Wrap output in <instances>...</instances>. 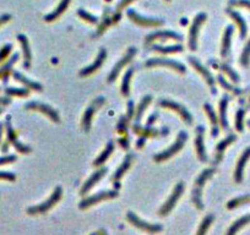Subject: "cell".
Instances as JSON below:
<instances>
[{
	"instance_id": "bcb514c9",
	"label": "cell",
	"mask_w": 250,
	"mask_h": 235,
	"mask_svg": "<svg viewBox=\"0 0 250 235\" xmlns=\"http://www.w3.org/2000/svg\"><path fill=\"white\" fill-rule=\"evenodd\" d=\"M244 109H238L237 114H235V128L239 132L243 131V121H244Z\"/></svg>"
},
{
	"instance_id": "8992f818",
	"label": "cell",
	"mask_w": 250,
	"mask_h": 235,
	"mask_svg": "<svg viewBox=\"0 0 250 235\" xmlns=\"http://www.w3.org/2000/svg\"><path fill=\"white\" fill-rule=\"evenodd\" d=\"M206 15L205 13H200L198 15L195 16L194 21H192L191 27H190V31H189V42H188V45H189V49L191 52H195L196 48H198V36H199V29H200L201 25L205 22Z\"/></svg>"
},
{
	"instance_id": "f5cc1de1",
	"label": "cell",
	"mask_w": 250,
	"mask_h": 235,
	"mask_svg": "<svg viewBox=\"0 0 250 235\" xmlns=\"http://www.w3.org/2000/svg\"><path fill=\"white\" fill-rule=\"evenodd\" d=\"M132 1H134V0H120V3H119L118 6H117V13H120L121 9L125 8L128 4L132 3Z\"/></svg>"
},
{
	"instance_id": "680465c9",
	"label": "cell",
	"mask_w": 250,
	"mask_h": 235,
	"mask_svg": "<svg viewBox=\"0 0 250 235\" xmlns=\"http://www.w3.org/2000/svg\"><path fill=\"white\" fill-rule=\"evenodd\" d=\"M4 124L0 123V142H1V137H3V131H4Z\"/></svg>"
},
{
	"instance_id": "ba28073f",
	"label": "cell",
	"mask_w": 250,
	"mask_h": 235,
	"mask_svg": "<svg viewBox=\"0 0 250 235\" xmlns=\"http://www.w3.org/2000/svg\"><path fill=\"white\" fill-rule=\"evenodd\" d=\"M118 196V191L117 190H109V191H102V192H98L96 195L92 196H86L84 200L79 204V207L81 209H86L88 207L93 206L95 204H98L101 201H104V200H111L114 199Z\"/></svg>"
},
{
	"instance_id": "e575fe53",
	"label": "cell",
	"mask_w": 250,
	"mask_h": 235,
	"mask_svg": "<svg viewBox=\"0 0 250 235\" xmlns=\"http://www.w3.org/2000/svg\"><path fill=\"white\" fill-rule=\"evenodd\" d=\"M208 63H210L211 65L216 66V68L220 69V70L224 71V73L229 76V78H231L232 81L235 82V84H238V82H239V75H238V73L231 68V66L226 65V64H219L217 61H212V60H210Z\"/></svg>"
},
{
	"instance_id": "ac0fdd59",
	"label": "cell",
	"mask_w": 250,
	"mask_h": 235,
	"mask_svg": "<svg viewBox=\"0 0 250 235\" xmlns=\"http://www.w3.org/2000/svg\"><path fill=\"white\" fill-rule=\"evenodd\" d=\"M204 133H205V128L201 125L196 126V139H195V147H196V153H198L199 160L201 162L206 163L208 161L207 153H206L205 141H204Z\"/></svg>"
},
{
	"instance_id": "f1b7e54d",
	"label": "cell",
	"mask_w": 250,
	"mask_h": 235,
	"mask_svg": "<svg viewBox=\"0 0 250 235\" xmlns=\"http://www.w3.org/2000/svg\"><path fill=\"white\" fill-rule=\"evenodd\" d=\"M17 39L19 42L21 43L22 47V52H24V68L25 69H29L31 66V59H32V54H31V49H29V39L25 34H19L17 36Z\"/></svg>"
},
{
	"instance_id": "9f6ffc18",
	"label": "cell",
	"mask_w": 250,
	"mask_h": 235,
	"mask_svg": "<svg viewBox=\"0 0 250 235\" xmlns=\"http://www.w3.org/2000/svg\"><path fill=\"white\" fill-rule=\"evenodd\" d=\"M11 103V100L9 97H0V105H8Z\"/></svg>"
},
{
	"instance_id": "7402d4cb",
	"label": "cell",
	"mask_w": 250,
	"mask_h": 235,
	"mask_svg": "<svg viewBox=\"0 0 250 235\" xmlns=\"http://www.w3.org/2000/svg\"><path fill=\"white\" fill-rule=\"evenodd\" d=\"M132 162V154H127L125 158H124L123 163L120 164V167L116 170V173H114L113 176H112V181H113L114 189H116L117 191H118V189L120 188V179L123 178V175L125 174L127 170L130 168Z\"/></svg>"
},
{
	"instance_id": "6da1fadb",
	"label": "cell",
	"mask_w": 250,
	"mask_h": 235,
	"mask_svg": "<svg viewBox=\"0 0 250 235\" xmlns=\"http://www.w3.org/2000/svg\"><path fill=\"white\" fill-rule=\"evenodd\" d=\"M216 173L215 168H207L204 169L203 172L199 174V176L195 179L194 186L191 190V202L194 206L198 209H204V202H203V188L205 185L206 181L213 176V174Z\"/></svg>"
},
{
	"instance_id": "1f68e13d",
	"label": "cell",
	"mask_w": 250,
	"mask_h": 235,
	"mask_svg": "<svg viewBox=\"0 0 250 235\" xmlns=\"http://www.w3.org/2000/svg\"><path fill=\"white\" fill-rule=\"evenodd\" d=\"M151 102H152V97L145 96L141 100V102L139 103L137 108L135 109V124H136V125H140L142 119V114L145 113V110L147 109V107L150 105Z\"/></svg>"
},
{
	"instance_id": "8fae6325",
	"label": "cell",
	"mask_w": 250,
	"mask_h": 235,
	"mask_svg": "<svg viewBox=\"0 0 250 235\" xmlns=\"http://www.w3.org/2000/svg\"><path fill=\"white\" fill-rule=\"evenodd\" d=\"M104 102H105L104 97H102V96L97 97V98H96V100L93 101L92 103H91L90 107L85 110L84 117H82V123H81L84 131H86V132H88V131H90L93 114H95V113L97 112V110L100 109V108L102 107L103 104H104Z\"/></svg>"
},
{
	"instance_id": "c3c4849f",
	"label": "cell",
	"mask_w": 250,
	"mask_h": 235,
	"mask_svg": "<svg viewBox=\"0 0 250 235\" xmlns=\"http://www.w3.org/2000/svg\"><path fill=\"white\" fill-rule=\"evenodd\" d=\"M229 5L243 6V8H248L250 10V0H229Z\"/></svg>"
},
{
	"instance_id": "8d00e7d4",
	"label": "cell",
	"mask_w": 250,
	"mask_h": 235,
	"mask_svg": "<svg viewBox=\"0 0 250 235\" xmlns=\"http://www.w3.org/2000/svg\"><path fill=\"white\" fill-rule=\"evenodd\" d=\"M183 49H184V47L180 44L169 45V47H162V45L153 44L152 47H151L150 50H155V52L162 53V54H173V53L183 52Z\"/></svg>"
},
{
	"instance_id": "7bdbcfd3",
	"label": "cell",
	"mask_w": 250,
	"mask_h": 235,
	"mask_svg": "<svg viewBox=\"0 0 250 235\" xmlns=\"http://www.w3.org/2000/svg\"><path fill=\"white\" fill-rule=\"evenodd\" d=\"M77 15H79L82 20H85V21H87V22H90V24H95V25L98 24L97 16H93L92 14L87 13V11L84 10V9H79V10H77Z\"/></svg>"
},
{
	"instance_id": "74e56055",
	"label": "cell",
	"mask_w": 250,
	"mask_h": 235,
	"mask_svg": "<svg viewBox=\"0 0 250 235\" xmlns=\"http://www.w3.org/2000/svg\"><path fill=\"white\" fill-rule=\"evenodd\" d=\"M132 73H134V68H130L123 77V82H121V94H123L124 97H129L130 94V81H132Z\"/></svg>"
},
{
	"instance_id": "ffe728a7",
	"label": "cell",
	"mask_w": 250,
	"mask_h": 235,
	"mask_svg": "<svg viewBox=\"0 0 250 235\" xmlns=\"http://www.w3.org/2000/svg\"><path fill=\"white\" fill-rule=\"evenodd\" d=\"M107 173H108V168H105V167H101L100 169L96 170V172L91 175L90 178L87 179L86 183L84 184V186H82L81 190H80V193H81L82 196L87 195V193L91 191V189H92L93 186H95L96 184H97L98 181H100L105 174H107Z\"/></svg>"
},
{
	"instance_id": "f546056e",
	"label": "cell",
	"mask_w": 250,
	"mask_h": 235,
	"mask_svg": "<svg viewBox=\"0 0 250 235\" xmlns=\"http://www.w3.org/2000/svg\"><path fill=\"white\" fill-rule=\"evenodd\" d=\"M17 59H19V54H17V53H15V54H14L13 57L9 59L8 63H5L3 66H1V68H0V78L3 80L4 84H8L9 76H10L11 71H13L14 64L17 61Z\"/></svg>"
},
{
	"instance_id": "5bb4252c",
	"label": "cell",
	"mask_w": 250,
	"mask_h": 235,
	"mask_svg": "<svg viewBox=\"0 0 250 235\" xmlns=\"http://www.w3.org/2000/svg\"><path fill=\"white\" fill-rule=\"evenodd\" d=\"M132 130L136 135L140 136V139L146 140L148 137H160V136H167L169 133V129L167 126L161 129H153L150 128V126H146V128H141L140 125H136L134 124L132 126Z\"/></svg>"
},
{
	"instance_id": "f6af8a7d",
	"label": "cell",
	"mask_w": 250,
	"mask_h": 235,
	"mask_svg": "<svg viewBox=\"0 0 250 235\" xmlns=\"http://www.w3.org/2000/svg\"><path fill=\"white\" fill-rule=\"evenodd\" d=\"M112 24H113V21H112V18H109L108 16H105V15H104V18H103L102 24H101L100 27H98V31L96 32V33L93 34V36H95V37L101 36V34H102L103 32L105 31V29H108V27L111 26Z\"/></svg>"
},
{
	"instance_id": "484cf974",
	"label": "cell",
	"mask_w": 250,
	"mask_h": 235,
	"mask_svg": "<svg viewBox=\"0 0 250 235\" xmlns=\"http://www.w3.org/2000/svg\"><path fill=\"white\" fill-rule=\"evenodd\" d=\"M226 13L228 14V15L231 16V17L233 18V20H235V24L238 25V29H239L240 38L244 39L245 37H247V33H248V26H247V22H245L244 18H243V16L240 15L239 13H237V11L232 10L231 8L227 9Z\"/></svg>"
},
{
	"instance_id": "11a10c76",
	"label": "cell",
	"mask_w": 250,
	"mask_h": 235,
	"mask_svg": "<svg viewBox=\"0 0 250 235\" xmlns=\"http://www.w3.org/2000/svg\"><path fill=\"white\" fill-rule=\"evenodd\" d=\"M11 18V16L9 15V14H4V15L0 16V25L5 24V22H8L9 20Z\"/></svg>"
},
{
	"instance_id": "83f0119b",
	"label": "cell",
	"mask_w": 250,
	"mask_h": 235,
	"mask_svg": "<svg viewBox=\"0 0 250 235\" xmlns=\"http://www.w3.org/2000/svg\"><path fill=\"white\" fill-rule=\"evenodd\" d=\"M13 75H14V78H15L16 81L21 82V84L24 85V86L26 87L27 89H33V91H37V92H42L43 91L42 85L38 84V82H36V81H32V80H29V78L25 77V76L22 75L21 73L14 71Z\"/></svg>"
},
{
	"instance_id": "603a6c76",
	"label": "cell",
	"mask_w": 250,
	"mask_h": 235,
	"mask_svg": "<svg viewBox=\"0 0 250 235\" xmlns=\"http://www.w3.org/2000/svg\"><path fill=\"white\" fill-rule=\"evenodd\" d=\"M235 140H237V136L233 135V133H231V135H228L227 137H224V139L222 140L219 145H217L216 156H215V160H213V165H217L221 163V161L223 160V154H224V151H226V148L229 146V145L233 144Z\"/></svg>"
},
{
	"instance_id": "be15d7a7",
	"label": "cell",
	"mask_w": 250,
	"mask_h": 235,
	"mask_svg": "<svg viewBox=\"0 0 250 235\" xmlns=\"http://www.w3.org/2000/svg\"><path fill=\"white\" fill-rule=\"evenodd\" d=\"M248 126H249V128H250V120H248Z\"/></svg>"
},
{
	"instance_id": "d6986e66",
	"label": "cell",
	"mask_w": 250,
	"mask_h": 235,
	"mask_svg": "<svg viewBox=\"0 0 250 235\" xmlns=\"http://www.w3.org/2000/svg\"><path fill=\"white\" fill-rule=\"evenodd\" d=\"M167 41V39H176V41H183V37L179 33L173 31H157L152 32V33L147 34V37L145 38V44L148 45L150 43H152L153 41Z\"/></svg>"
},
{
	"instance_id": "d6a6232c",
	"label": "cell",
	"mask_w": 250,
	"mask_h": 235,
	"mask_svg": "<svg viewBox=\"0 0 250 235\" xmlns=\"http://www.w3.org/2000/svg\"><path fill=\"white\" fill-rule=\"evenodd\" d=\"M113 151H114V142L109 141L108 144H107V146H105V148L103 149L102 153H101L95 161H93V165H95V167H102V165L105 163V161L109 158V156L113 153Z\"/></svg>"
},
{
	"instance_id": "7a4b0ae2",
	"label": "cell",
	"mask_w": 250,
	"mask_h": 235,
	"mask_svg": "<svg viewBox=\"0 0 250 235\" xmlns=\"http://www.w3.org/2000/svg\"><path fill=\"white\" fill-rule=\"evenodd\" d=\"M61 196H63V189H61L60 186H57L47 201L42 202V204L37 205V206L29 207V208H27V213L31 214V216L47 213V212L49 211L53 206H56V205L60 201Z\"/></svg>"
},
{
	"instance_id": "e0dca14e",
	"label": "cell",
	"mask_w": 250,
	"mask_h": 235,
	"mask_svg": "<svg viewBox=\"0 0 250 235\" xmlns=\"http://www.w3.org/2000/svg\"><path fill=\"white\" fill-rule=\"evenodd\" d=\"M135 115V105L132 101L128 102V110L127 114L121 115L120 119L118 121V125H117V131L119 133H121L123 136H128V128H129V123L132 119V117Z\"/></svg>"
},
{
	"instance_id": "7dc6e473",
	"label": "cell",
	"mask_w": 250,
	"mask_h": 235,
	"mask_svg": "<svg viewBox=\"0 0 250 235\" xmlns=\"http://www.w3.org/2000/svg\"><path fill=\"white\" fill-rule=\"evenodd\" d=\"M11 49H13V45L11 44H5L1 49H0V63L4 61L8 58V55L10 54Z\"/></svg>"
},
{
	"instance_id": "5b68a950",
	"label": "cell",
	"mask_w": 250,
	"mask_h": 235,
	"mask_svg": "<svg viewBox=\"0 0 250 235\" xmlns=\"http://www.w3.org/2000/svg\"><path fill=\"white\" fill-rule=\"evenodd\" d=\"M183 192H184V183L180 181V183H178L176 186H174L173 192H172V195L169 196V199L164 202L163 206L161 207L160 211H158V214L162 216V217H164V216L171 213V211L174 208V206L176 205L178 200L180 199V196L183 195Z\"/></svg>"
},
{
	"instance_id": "e7e4bbea",
	"label": "cell",
	"mask_w": 250,
	"mask_h": 235,
	"mask_svg": "<svg viewBox=\"0 0 250 235\" xmlns=\"http://www.w3.org/2000/svg\"><path fill=\"white\" fill-rule=\"evenodd\" d=\"M91 235H97V233H92V234H91Z\"/></svg>"
},
{
	"instance_id": "836d02e7",
	"label": "cell",
	"mask_w": 250,
	"mask_h": 235,
	"mask_svg": "<svg viewBox=\"0 0 250 235\" xmlns=\"http://www.w3.org/2000/svg\"><path fill=\"white\" fill-rule=\"evenodd\" d=\"M69 4H70V0H61L60 3H59L58 8H57L56 10L53 11V13H50L49 15L44 16L45 21L52 22V21H54V20H57V18H58L59 16H60L61 14L66 10V9H68Z\"/></svg>"
},
{
	"instance_id": "44dd1931",
	"label": "cell",
	"mask_w": 250,
	"mask_h": 235,
	"mask_svg": "<svg viewBox=\"0 0 250 235\" xmlns=\"http://www.w3.org/2000/svg\"><path fill=\"white\" fill-rule=\"evenodd\" d=\"M105 59H107V50H105L104 48H101L100 53H98L97 58H96V60L93 61L91 65L81 69V71H80V76H81V77H85V76L92 75L93 73H96V71H97L98 69L103 65V63H104Z\"/></svg>"
},
{
	"instance_id": "ee69618b",
	"label": "cell",
	"mask_w": 250,
	"mask_h": 235,
	"mask_svg": "<svg viewBox=\"0 0 250 235\" xmlns=\"http://www.w3.org/2000/svg\"><path fill=\"white\" fill-rule=\"evenodd\" d=\"M217 81H219V84L221 85V86L223 87L224 89H227V91L233 92V93H235V94H240V93H242V91H240V89L235 88V87L232 86L231 84H228V82L226 81V78H224L223 76H222V75L217 76Z\"/></svg>"
},
{
	"instance_id": "6125c7cd",
	"label": "cell",
	"mask_w": 250,
	"mask_h": 235,
	"mask_svg": "<svg viewBox=\"0 0 250 235\" xmlns=\"http://www.w3.org/2000/svg\"><path fill=\"white\" fill-rule=\"evenodd\" d=\"M4 112V108L3 107H0V114H1V113Z\"/></svg>"
},
{
	"instance_id": "03108f58",
	"label": "cell",
	"mask_w": 250,
	"mask_h": 235,
	"mask_svg": "<svg viewBox=\"0 0 250 235\" xmlns=\"http://www.w3.org/2000/svg\"><path fill=\"white\" fill-rule=\"evenodd\" d=\"M107 1H112V0H107Z\"/></svg>"
},
{
	"instance_id": "9a60e30c",
	"label": "cell",
	"mask_w": 250,
	"mask_h": 235,
	"mask_svg": "<svg viewBox=\"0 0 250 235\" xmlns=\"http://www.w3.org/2000/svg\"><path fill=\"white\" fill-rule=\"evenodd\" d=\"M27 110H37V112H41L42 114L47 115L50 120H53L54 123H59L60 121V117H59V113L57 112L56 109H53L50 105L44 104V103L40 102H29L25 105Z\"/></svg>"
},
{
	"instance_id": "30bf717a",
	"label": "cell",
	"mask_w": 250,
	"mask_h": 235,
	"mask_svg": "<svg viewBox=\"0 0 250 235\" xmlns=\"http://www.w3.org/2000/svg\"><path fill=\"white\" fill-rule=\"evenodd\" d=\"M136 53H137V49L135 47H130L129 49H128V52L125 53V55H124L120 60H119L118 63L113 66V69H112L111 73H109L108 78H107V82H108V84H112V82L116 81V78L118 77L119 73H120V71L123 70L124 66L132 61V59L135 57V55H136Z\"/></svg>"
},
{
	"instance_id": "4316f807",
	"label": "cell",
	"mask_w": 250,
	"mask_h": 235,
	"mask_svg": "<svg viewBox=\"0 0 250 235\" xmlns=\"http://www.w3.org/2000/svg\"><path fill=\"white\" fill-rule=\"evenodd\" d=\"M232 36H233V26H227L226 31L223 33V38H222L221 55L223 59H227L229 57V53H231Z\"/></svg>"
},
{
	"instance_id": "277c9868",
	"label": "cell",
	"mask_w": 250,
	"mask_h": 235,
	"mask_svg": "<svg viewBox=\"0 0 250 235\" xmlns=\"http://www.w3.org/2000/svg\"><path fill=\"white\" fill-rule=\"evenodd\" d=\"M5 129H6V136H8V142H9V144L13 145L14 147H15L16 151L20 152V153H24V154L29 153V152L32 151L31 147L27 146V145H24L22 142H20L19 137H17V133L15 132L13 125H11V117H10V115H8V117H6Z\"/></svg>"
},
{
	"instance_id": "4fadbf2b",
	"label": "cell",
	"mask_w": 250,
	"mask_h": 235,
	"mask_svg": "<svg viewBox=\"0 0 250 235\" xmlns=\"http://www.w3.org/2000/svg\"><path fill=\"white\" fill-rule=\"evenodd\" d=\"M158 105L162 108H167V109H171L173 110V112L178 113V114L180 115V118L184 120V123H187L188 125L192 124L191 114L188 112V109L184 107V105L179 104V103H176V102H173V101L171 100H160L158 101Z\"/></svg>"
},
{
	"instance_id": "60d3db41",
	"label": "cell",
	"mask_w": 250,
	"mask_h": 235,
	"mask_svg": "<svg viewBox=\"0 0 250 235\" xmlns=\"http://www.w3.org/2000/svg\"><path fill=\"white\" fill-rule=\"evenodd\" d=\"M8 96H17V97H27L29 94V89L27 88H16V87H6L4 89Z\"/></svg>"
},
{
	"instance_id": "52a82bcc",
	"label": "cell",
	"mask_w": 250,
	"mask_h": 235,
	"mask_svg": "<svg viewBox=\"0 0 250 235\" xmlns=\"http://www.w3.org/2000/svg\"><path fill=\"white\" fill-rule=\"evenodd\" d=\"M127 220L132 223V225H135L139 229L144 230V232L148 233V234H157V233H161L163 230V227L161 224H151V223L145 222L142 220L141 218H139L134 212H128L127 213Z\"/></svg>"
},
{
	"instance_id": "94428289",
	"label": "cell",
	"mask_w": 250,
	"mask_h": 235,
	"mask_svg": "<svg viewBox=\"0 0 250 235\" xmlns=\"http://www.w3.org/2000/svg\"><path fill=\"white\" fill-rule=\"evenodd\" d=\"M187 24H188L187 18H182V25H187Z\"/></svg>"
},
{
	"instance_id": "2e32d148",
	"label": "cell",
	"mask_w": 250,
	"mask_h": 235,
	"mask_svg": "<svg viewBox=\"0 0 250 235\" xmlns=\"http://www.w3.org/2000/svg\"><path fill=\"white\" fill-rule=\"evenodd\" d=\"M128 17H129L132 22H135V24L145 27H158L162 26V25L164 24L163 20H161V18L144 17V16L135 13V10H128Z\"/></svg>"
},
{
	"instance_id": "3957f363",
	"label": "cell",
	"mask_w": 250,
	"mask_h": 235,
	"mask_svg": "<svg viewBox=\"0 0 250 235\" xmlns=\"http://www.w3.org/2000/svg\"><path fill=\"white\" fill-rule=\"evenodd\" d=\"M188 141V133L185 131H180L178 133V137H176V142L173 145L168 147L167 149H164L163 152H161V153H157L155 157H153V161L155 162H163V161L169 160L171 157H173L174 154L178 153L180 149L184 147L185 142Z\"/></svg>"
},
{
	"instance_id": "ab89813d",
	"label": "cell",
	"mask_w": 250,
	"mask_h": 235,
	"mask_svg": "<svg viewBox=\"0 0 250 235\" xmlns=\"http://www.w3.org/2000/svg\"><path fill=\"white\" fill-rule=\"evenodd\" d=\"M250 202V195H245V196H240V197H237V199H233L227 204V208L228 209H233L237 208V207L242 206V205L249 204Z\"/></svg>"
},
{
	"instance_id": "4dcf8cb0",
	"label": "cell",
	"mask_w": 250,
	"mask_h": 235,
	"mask_svg": "<svg viewBox=\"0 0 250 235\" xmlns=\"http://www.w3.org/2000/svg\"><path fill=\"white\" fill-rule=\"evenodd\" d=\"M228 102H229V96L228 94H224V96L222 97L221 102H220V118H219L220 123H221L222 128H223L224 130H228L229 129L228 120H227V105H228Z\"/></svg>"
},
{
	"instance_id": "d4e9b609",
	"label": "cell",
	"mask_w": 250,
	"mask_h": 235,
	"mask_svg": "<svg viewBox=\"0 0 250 235\" xmlns=\"http://www.w3.org/2000/svg\"><path fill=\"white\" fill-rule=\"evenodd\" d=\"M204 109H205L206 114H207L208 119H210L211 121V125H212V129H211V135H212V137H217L220 133L219 118H217L216 113H215V110H213L212 105L208 104V103H205V104H204Z\"/></svg>"
},
{
	"instance_id": "91938a15",
	"label": "cell",
	"mask_w": 250,
	"mask_h": 235,
	"mask_svg": "<svg viewBox=\"0 0 250 235\" xmlns=\"http://www.w3.org/2000/svg\"><path fill=\"white\" fill-rule=\"evenodd\" d=\"M97 235H108V234H107V232H105V230L101 229L97 232Z\"/></svg>"
},
{
	"instance_id": "9c48e42d",
	"label": "cell",
	"mask_w": 250,
	"mask_h": 235,
	"mask_svg": "<svg viewBox=\"0 0 250 235\" xmlns=\"http://www.w3.org/2000/svg\"><path fill=\"white\" fill-rule=\"evenodd\" d=\"M146 68H156V66H166V68L176 70L180 73H185L187 69L182 63L171 59H164V58H151L145 63Z\"/></svg>"
},
{
	"instance_id": "7c38bea8",
	"label": "cell",
	"mask_w": 250,
	"mask_h": 235,
	"mask_svg": "<svg viewBox=\"0 0 250 235\" xmlns=\"http://www.w3.org/2000/svg\"><path fill=\"white\" fill-rule=\"evenodd\" d=\"M188 60H189V63L191 64V66L195 69V70L198 71V73H200V75L203 76L204 80L206 81V84H207L208 87L211 88V92H212L213 94H216L217 93L216 82H215V78H213L212 73L208 71V69H206L205 66H204L203 64H201L200 61L194 57H189L188 58Z\"/></svg>"
},
{
	"instance_id": "db71d44e",
	"label": "cell",
	"mask_w": 250,
	"mask_h": 235,
	"mask_svg": "<svg viewBox=\"0 0 250 235\" xmlns=\"http://www.w3.org/2000/svg\"><path fill=\"white\" fill-rule=\"evenodd\" d=\"M157 117H158V114L157 113H153V114H151L150 117H148V119H147V123H146V126H152L153 124L156 123V120H157Z\"/></svg>"
},
{
	"instance_id": "681fc988",
	"label": "cell",
	"mask_w": 250,
	"mask_h": 235,
	"mask_svg": "<svg viewBox=\"0 0 250 235\" xmlns=\"http://www.w3.org/2000/svg\"><path fill=\"white\" fill-rule=\"evenodd\" d=\"M16 176L14 173L10 172H0V180H9V181H15Z\"/></svg>"
},
{
	"instance_id": "003e7915",
	"label": "cell",
	"mask_w": 250,
	"mask_h": 235,
	"mask_svg": "<svg viewBox=\"0 0 250 235\" xmlns=\"http://www.w3.org/2000/svg\"><path fill=\"white\" fill-rule=\"evenodd\" d=\"M166 1H171V0H166Z\"/></svg>"
},
{
	"instance_id": "f907efd6",
	"label": "cell",
	"mask_w": 250,
	"mask_h": 235,
	"mask_svg": "<svg viewBox=\"0 0 250 235\" xmlns=\"http://www.w3.org/2000/svg\"><path fill=\"white\" fill-rule=\"evenodd\" d=\"M16 161L15 154H10V156L0 157V164H8V163H13Z\"/></svg>"
},
{
	"instance_id": "816d5d0a",
	"label": "cell",
	"mask_w": 250,
	"mask_h": 235,
	"mask_svg": "<svg viewBox=\"0 0 250 235\" xmlns=\"http://www.w3.org/2000/svg\"><path fill=\"white\" fill-rule=\"evenodd\" d=\"M119 145L121 146V148L123 149H129V136H123V137H120L119 139Z\"/></svg>"
},
{
	"instance_id": "6f0895ef",
	"label": "cell",
	"mask_w": 250,
	"mask_h": 235,
	"mask_svg": "<svg viewBox=\"0 0 250 235\" xmlns=\"http://www.w3.org/2000/svg\"><path fill=\"white\" fill-rule=\"evenodd\" d=\"M9 142L8 141H6L5 142V144H4L3 145V147H1V151H3L4 152V153H6V152H8V148H9Z\"/></svg>"
},
{
	"instance_id": "cb8c5ba5",
	"label": "cell",
	"mask_w": 250,
	"mask_h": 235,
	"mask_svg": "<svg viewBox=\"0 0 250 235\" xmlns=\"http://www.w3.org/2000/svg\"><path fill=\"white\" fill-rule=\"evenodd\" d=\"M249 158H250V147H248V148L243 152V154L240 156L239 161H238V163H237V168H235V183L239 184L243 181L244 168H245V164H247V162L249 161Z\"/></svg>"
},
{
	"instance_id": "b9f144b4",
	"label": "cell",
	"mask_w": 250,
	"mask_h": 235,
	"mask_svg": "<svg viewBox=\"0 0 250 235\" xmlns=\"http://www.w3.org/2000/svg\"><path fill=\"white\" fill-rule=\"evenodd\" d=\"M240 64H242L244 68H248L250 64V39L248 41V43L245 44L244 49H243L242 55H240Z\"/></svg>"
},
{
	"instance_id": "f35d334b",
	"label": "cell",
	"mask_w": 250,
	"mask_h": 235,
	"mask_svg": "<svg viewBox=\"0 0 250 235\" xmlns=\"http://www.w3.org/2000/svg\"><path fill=\"white\" fill-rule=\"evenodd\" d=\"M213 220H215V216H213V214H207V216L203 220V222H201L196 235H206V233H207L208 228H210V225L212 224Z\"/></svg>"
},
{
	"instance_id": "d590c367",
	"label": "cell",
	"mask_w": 250,
	"mask_h": 235,
	"mask_svg": "<svg viewBox=\"0 0 250 235\" xmlns=\"http://www.w3.org/2000/svg\"><path fill=\"white\" fill-rule=\"evenodd\" d=\"M248 223H250V214H247V216H243L242 218H239V220H235L233 224L229 227L228 232H227L226 235H235L238 233V230L242 229L244 225H247Z\"/></svg>"
}]
</instances>
